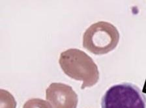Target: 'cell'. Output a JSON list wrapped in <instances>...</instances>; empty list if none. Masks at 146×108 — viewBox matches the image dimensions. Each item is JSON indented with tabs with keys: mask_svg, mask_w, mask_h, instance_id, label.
Listing matches in <instances>:
<instances>
[{
	"mask_svg": "<svg viewBox=\"0 0 146 108\" xmlns=\"http://www.w3.org/2000/svg\"><path fill=\"white\" fill-rule=\"evenodd\" d=\"M59 64L63 72L73 80L82 81L81 89L91 87L99 80V71L91 57L76 48H70L62 52Z\"/></svg>",
	"mask_w": 146,
	"mask_h": 108,
	"instance_id": "obj_1",
	"label": "cell"
},
{
	"mask_svg": "<svg viewBox=\"0 0 146 108\" xmlns=\"http://www.w3.org/2000/svg\"><path fill=\"white\" fill-rule=\"evenodd\" d=\"M119 38V33L112 24L98 22L89 27L84 33L83 46L95 55H104L117 47Z\"/></svg>",
	"mask_w": 146,
	"mask_h": 108,
	"instance_id": "obj_2",
	"label": "cell"
},
{
	"mask_svg": "<svg viewBox=\"0 0 146 108\" xmlns=\"http://www.w3.org/2000/svg\"><path fill=\"white\" fill-rule=\"evenodd\" d=\"M101 108H146V97L136 85L122 83L106 91L102 98Z\"/></svg>",
	"mask_w": 146,
	"mask_h": 108,
	"instance_id": "obj_3",
	"label": "cell"
},
{
	"mask_svg": "<svg viewBox=\"0 0 146 108\" xmlns=\"http://www.w3.org/2000/svg\"><path fill=\"white\" fill-rule=\"evenodd\" d=\"M46 99L52 108H76L78 95L72 87L62 83H52L46 90Z\"/></svg>",
	"mask_w": 146,
	"mask_h": 108,
	"instance_id": "obj_4",
	"label": "cell"
},
{
	"mask_svg": "<svg viewBox=\"0 0 146 108\" xmlns=\"http://www.w3.org/2000/svg\"><path fill=\"white\" fill-rule=\"evenodd\" d=\"M17 102L9 91L0 90V108H16Z\"/></svg>",
	"mask_w": 146,
	"mask_h": 108,
	"instance_id": "obj_5",
	"label": "cell"
},
{
	"mask_svg": "<svg viewBox=\"0 0 146 108\" xmlns=\"http://www.w3.org/2000/svg\"><path fill=\"white\" fill-rule=\"evenodd\" d=\"M23 108H52L47 101L40 98H31L25 103Z\"/></svg>",
	"mask_w": 146,
	"mask_h": 108,
	"instance_id": "obj_6",
	"label": "cell"
}]
</instances>
